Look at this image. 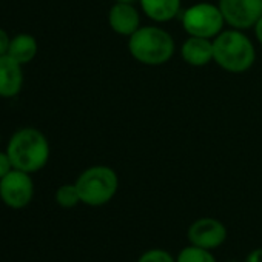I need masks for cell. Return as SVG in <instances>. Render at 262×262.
Wrapping results in <instances>:
<instances>
[{
	"label": "cell",
	"instance_id": "ba28073f",
	"mask_svg": "<svg viewBox=\"0 0 262 262\" xmlns=\"http://www.w3.org/2000/svg\"><path fill=\"white\" fill-rule=\"evenodd\" d=\"M187 237L190 244L213 251L225 244L227 227L216 217H199L188 227Z\"/></svg>",
	"mask_w": 262,
	"mask_h": 262
},
{
	"label": "cell",
	"instance_id": "3957f363",
	"mask_svg": "<svg viewBox=\"0 0 262 262\" xmlns=\"http://www.w3.org/2000/svg\"><path fill=\"white\" fill-rule=\"evenodd\" d=\"M7 153L16 170L33 174L48 164L50 142L42 131L36 128H22L11 136Z\"/></svg>",
	"mask_w": 262,
	"mask_h": 262
},
{
	"label": "cell",
	"instance_id": "9a60e30c",
	"mask_svg": "<svg viewBox=\"0 0 262 262\" xmlns=\"http://www.w3.org/2000/svg\"><path fill=\"white\" fill-rule=\"evenodd\" d=\"M56 202L62 208H74L77 204H80V196L77 191L76 184H63L56 191Z\"/></svg>",
	"mask_w": 262,
	"mask_h": 262
},
{
	"label": "cell",
	"instance_id": "7c38bea8",
	"mask_svg": "<svg viewBox=\"0 0 262 262\" xmlns=\"http://www.w3.org/2000/svg\"><path fill=\"white\" fill-rule=\"evenodd\" d=\"M141 11L156 24H167L181 14L182 0H139Z\"/></svg>",
	"mask_w": 262,
	"mask_h": 262
},
{
	"label": "cell",
	"instance_id": "44dd1931",
	"mask_svg": "<svg viewBox=\"0 0 262 262\" xmlns=\"http://www.w3.org/2000/svg\"><path fill=\"white\" fill-rule=\"evenodd\" d=\"M136 2H139V0H114V4H136Z\"/></svg>",
	"mask_w": 262,
	"mask_h": 262
},
{
	"label": "cell",
	"instance_id": "7a4b0ae2",
	"mask_svg": "<svg viewBox=\"0 0 262 262\" xmlns=\"http://www.w3.org/2000/svg\"><path fill=\"white\" fill-rule=\"evenodd\" d=\"M128 51L136 62L145 67H161L171 60L176 43L167 30L147 25L128 37Z\"/></svg>",
	"mask_w": 262,
	"mask_h": 262
},
{
	"label": "cell",
	"instance_id": "8992f818",
	"mask_svg": "<svg viewBox=\"0 0 262 262\" xmlns=\"http://www.w3.org/2000/svg\"><path fill=\"white\" fill-rule=\"evenodd\" d=\"M34 198V182L30 173L13 168L0 179V199L13 210H22L31 204Z\"/></svg>",
	"mask_w": 262,
	"mask_h": 262
},
{
	"label": "cell",
	"instance_id": "52a82bcc",
	"mask_svg": "<svg viewBox=\"0 0 262 262\" xmlns=\"http://www.w3.org/2000/svg\"><path fill=\"white\" fill-rule=\"evenodd\" d=\"M217 7L225 25L239 31L254 28L256 22L262 16L260 0H219Z\"/></svg>",
	"mask_w": 262,
	"mask_h": 262
},
{
	"label": "cell",
	"instance_id": "9c48e42d",
	"mask_svg": "<svg viewBox=\"0 0 262 262\" xmlns=\"http://www.w3.org/2000/svg\"><path fill=\"white\" fill-rule=\"evenodd\" d=\"M110 28L123 37H129L141 28V13L133 4H114L108 11Z\"/></svg>",
	"mask_w": 262,
	"mask_h": 262
},
{
	"label": "cell",
	"instance_id": "30bf717a",
	"mask_svg": "<svg viewBox=\"0 0 262 262\" xmlns=\"http://www.w3.org/2000/svg\"><path fill=\"white\" fill-rule=\"evenodd\" d=\"M24 85L22 65L11 56H0V97H14Z\"/></svg>",
	"mask_w": 262,
	"mask_h": 262
},
{
	"label": "cell",
	"instance_id": "7402d4cb",
	"mask_svg": "<svg viewBox=\"0 0 262 262\" xmlns=\"http://www.w3.org/2000/svg\"><path fill=\"white\" fill-rule=\"evenodd\" d=\"M260 2H262V0H260Z\"/></svg>",
	"mask_w": 262,
	"mask_h": 262
},
{
	"label": "cell",
	"instance_id": "6da1fadb",
	"mask_svg": "<svg viewBox=\"0 0 262 262\" xmlns=\"http://www.w3.org/2000/svg\"><path fill=\"white\" fill-rule=\"evenodd\" d=\"M213 62L227 73H245L256 62L254 45L244 31L224 30L213 39Z\"/></svg>",
	"mask_w": 262,
	"mask_h": 262
},
{
	"label": "cell",
	"instance_id": "277c9868",
	"mask_svg": "<svg viewBox=\"0 0 262 262\" xmlns=\"http://www.w3.org/2000/svg\"><path fill=\"white\" fill-rule=\"evenodd\" d=\"M80 202L88 207L106 205L119 190L117 173L108 165H93L76 179Z\"/></svg>",
	"mask_w": 262,
	"mask_h": 262
},
{
	"label": "cell",
	"instance_id": "ac0fdd59",
	"mask_svg": "<svg viewBox=\"0 0 262 262\" xmlns=\"http://www.w3.org/2000/svg\"><path fill=\"white\" fill-rule=\"evenodd\" d=\"M10 42H11V39H10L8 33L4 28H0V56L8 54Z\"/></svg>",
	"mask_w": 262,
	"mask_h": 262
},
{
	"label": "cell",
	"instance_id": "ffe728a7",
	"mask_svg": "<svg viewBox=\"0 0 262 262\" xmlns=\"http://www.w3.org/2000/svg\"><path fill=\"white\" fill-rule=\"evenodd\" d=\"M253 31H254V37H256V40L262 45V16H260V19L256 22V25H254Z\"/></svg>",
	"mask_w": 262,
	"mask_h": 262
},
{
	"label": "cell",
	"instance_id": "5b68a950",
	"mask_svg": "<svg viewBox=\"0 0 262 262\" xmlns=\"http://www.w3.org/2000/svg\"><path fill=\"white\" fill-rule=\"evenodd\" d=\"M182 28L188 36L214 39L224 31V17L217 5L201 2L188 7L181 16Z\"/></svg>",
	"mask_w": 262,
	"mask_h": 262
},
{
	"label": "cell",
	"instance_id": "5bb4252c",
	"mask_svg": "<svg viewBox=\"0 0 262 262\" xmlns=\"http://www.w3.org/2000/svg\"><path fill=\"white\" fill-rule=\"evenodd\" d=\"M176 262H217V260L211 253V250L201 248L190 244L176 254Z\"/></svg>",
	"mask_w": 262,
	"mask_h": 262
},
{
	"label": "cell",
	"instance_id": "8fae6325",
	"mask_svg": "<svg viewBox=\"0 0 262 262\" xmlns=\"http://www.w3.org/2000/svg\"><path fill=\"white\" fill-rule=\"evenodd\" d=\"M181 57L190 67H207L213 62V39L188 36L181 47Z\"/></svg>",
	"mask_w": 262,
	"mask_h": 262
},
{
	"label": "cell",
	"instance_id": "e0dca14e",
	"mask_svg": "<svg viewBox=\"0 0 262 262\" xmlns=\"http://www.w3.org/2000/svg\"><path fill=\"white\" fill-rule=\"evenodd\" d=\"M13 168H14V167H13V164H11V161H10L8 153L0 151V179L5 178Z\"/></svg>",
	"mask_w": 262,
	"mask_h": 262
},
{
	"label": "cell",
	"instance_id": "4fadbf2b",
	"mask_svg": "<svg viewBox=\"0 0 262 262\" xmlns=\"http://www.w3.org/2000/svg\"><path fill=\"white\" fill-rule=\"evenodd\" d=\"M39 51V45L31 34H17L11 39L8 56H11L14 60H17L20 65L30 63Z\"/></svg>",
	"mask_w": 262,
	"mask_h": 262
},
{
	"label": "cell",
	"instance_id": "d6986e66",
	"mask_svg": "<svg viewBox=\"0 0 262 262\" xmlns=\"http://www.w3.org/2000/svg\"><path fill=\"white\" fill-rule=\"evenodd\" d=\"M244 262H262V248H254L251 250Z\"/></svg>",
	"mask_w": 262,
	"mask_h": 262
},
{
	"label": "cell",
	"instance_id": "2e32d148",
	"mask_svg": "<svg viewBox=\"0 0 262 262\" xmlns=\"http://www.w3.org/2000/svg\"><path fill=\"white\" fill-rule=\"evenodd\" d=\"M138 262H176V257L164 248H150L139 256Z\"/></svg>",
	"mask_w": 262,
	"mask_h": 262
}]
</instances>
